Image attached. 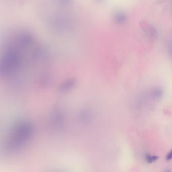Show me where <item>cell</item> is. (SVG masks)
Returning a JSON list of instances; mask_svg holds the SVG:
<instances>
[{
    "label": "cell",
    "mask_w": 172,
    "mask_h": 172,
    "mask_svg": "<svg viewBox=\"0 0 172 172\" xmlns=\"http://www.w3.org/2000/svg\"><path fill=\"white\" fill-rule=\"evenodd\" d=\"M158 159H159V157L158 156H153V155L148 154V153H147L145 155V161H146V162L149 163V164H151V163L156 162L158 160Z\"/></svg>",
    "instance_id": "4"
},
{
    "label": "cell",
    "mask_w": 172,
    "mask_h": 172,
    "mask_svg": "<svg viewBox=\"0 0 172 172\" xmlns=\"http://www.w3.org/2000/svg\"><path fill=\"white\" fill-rule=\"evenodd\" d=\"M34 133V128L29 122H20L13 126L9 135L6 144L9 151H16L31 139Z\"/></svg>",
    "instance_id": "1"
},
{
    "label": "cell",
    "mask_w": 172,
    "mask_h": 172,
    "mask_svg": "<svg viewBox=\"0 0 172 172\" xmlns=\"http://www.w3.org/2000/svg\"><path fill=\"white\" fill-rule=\"evenodd\" d=\"M166 160L168 161H170L172 159V149L169 151V153L166 156Z\"/></svg>",
    "instance_id": "5"
},
{
    "label": "cell",
    "mask_w": 172,
    "mask_h": 172,
    "mask_svg": "<svg viewBox=\"0 0 172 172\" xmlns=\"http://www.w3.org/2000/svg\"><path fill=\"white\" fill-rule=\"evenodd\" d=\"M75 84H76L75 80L73 79L67 80L60 84L59 86L58 90L61 93L67 92L72 89L73 87H74Z\"/></svg>",
    "instance_id": "2"
},
{
    "label": "cell",
    "mask_w": 172,
    "mask_h": 172,
    "mask_svg": "<svg viewBox=\"0 0 172 172\" xmlns=\"http://www.w3.org/2000/svg\"><path fill=\"white\" fill-rule=\"evenodd\" d=\"M153 98L156 99H160L163 95V91L161 88H154L152 91Z\"/></svg>",
    "instance_id": "3"
}]
</instances>
